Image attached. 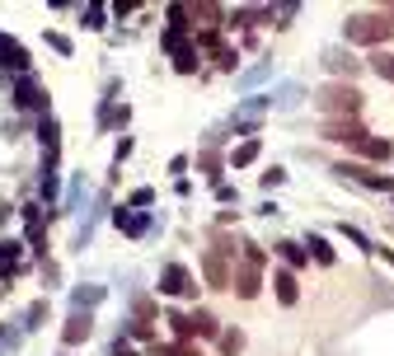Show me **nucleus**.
Returning a JSON list of instances; mask_svg holds the SVG:
<instances>
[{
  "instance_id": "1",
  "label": "nucleus",
  "mask_w": 394,
  "mask_h": 356,
  "mask_svg": "<svg viewBox=\"0 0 394 356\" xmlns=\"http://www.w3.org/2000/svg\"><path fill=\"white\" fill-rule=\"evenodd\" d=\"M315 108L324 112V122H352V117H361V89L348 80H328L315 94Z\"/></svg>"
},
{
  "instance_id": "2",
  "label": "nucleus",
  "mask_w": 394,
  "mask_h": 356,
  "mask_svg": "<svg viewBox=\"0 0 394 356\" xmlns=\"http://www.w3.org/2000/svg\"><path fill=\"white\" fill-rule=\"evenodd\" d=\"M390 19L385 14H352L348 23H343V38L357 47H375V52H385V43H390Z\"/></svg>"
},
{
  "instance_id": "3",
  "label": "nucleus",
  "mask_w": 394,
  "mask_h": 356,
  "mask_svg": "<svg viewBox=\"0 0 394 356\" xmlns=\"http://www.w3.org/2000/svg\"><path fill=\"white\" fill-rule=\"evenodd\" d=\"M160 47L174 56V70H179V75H192L197 61H202V52H197L192 33H183V28H165V33H160Z\"/></svg>"
},
{
  "instance_id": "4",
  "label": "nucleus",
  "mask_w": 394,
  "mask_h": 356,
  "mask_svg": "<svg viewBox=\"0 0 394 356\" xmlns=\"http://www.w3.org/2000/svg\"><path fill=\"white\" fill-rule=\"evenodd\" d=\"M160 295H197V281L183 263H165L160 267Z\"/></svg>"
},
{
  "instance_id": "5",
  "label": "nucleus",
  "mask_w": 394,
  "mask_h": 356,
  "mask_svg": "<svg viewBox=\"0 0 394 356\" xmlns=\"http://www.w3.org/2000/svg\"><path fill=\"white\" fill-rule=\"evenodd\" d=\"M14 103H19L24 112H43L47 117V89L38 85V75H19L14 80Z\"/></svg>"
},
{
  "instance_id": "6",
  "label": "nucleus",
  "mask_w": 394,
  "mask_h": 356,
  "mask_svg": "<svg viewBox=\"0 0 394 356\" xmlns=\"http://www.w3.org/2000/svg\"><path fill=\"white\" fill-rule=\"evenodd\" d=\"M333 174H338V178H357V183H366V188H375V192H394V178H390V174H371V169L357 164V159H343Z\"/></svg>"
},
{
  "instance_id": "7",
  "label": "nucleus",
  "mask_w": 394,
  "mask_h": 356,
  "mask_svg": "<svg viewBox=\"0 0 394 356\" xmlns=\"http://www.w3.org/2000/svg\"><path fill=\"white\" fill-rule=\"evenodd\" d=\"M319 132H324V141H333V145H348V150H357V145L366 141V136H371L366 127L357 122V117H352V122H324Z\"/></svg>"
},
{
  "instance_id": "8",
  "label": "nucleus",
  "mask_w": 394,
  "mask_h": 356,
  "mask_svg": "<svg viewBox=\"0 0 394 356\" xmlns=\"http://www.w3.org/2000/svg\"><path fill=\"white\" fill-rule=\"evenodd\" d=\"M202 277H207V286H216V290H230L235 272L225 267V253H221V248H207V253H202Z\"/></svg>"
},
{
  "instance_id": "9",
  "label": "nucleus",
  "mask_w": 394,
  "mask_h": 356,
  "mask_svg": "<svg viewBox=\"0 0 394 356\" xmlns=\"http://www.w3.org/2000/svg\"><path fill=\"white\" fill-rule=\"evenodd\" d=\"M90 333H94V319H90L85 310H76V314L66 319V328H61V342H66V347H80V342H90Z\"/></svg>"
},
{
  "instance_id": "10",
  "label": "nucleus",
  "mask_w": 394,
  "mask_h": 356,
  "mask_svg": "<svg viewBox=\"0 0 394 356\" xmlns=\"http://www.w3.org/2000/svg\"><path fill=\"white\" fill-rule=\"evenodd\" d=\"M230 290H235L239 300H259V290H263V277H259V267H239L235 272V281H230Z\"/></svg>"
},
{
  "instance_id": "11",
  "label": "nucleus",
  "mask_w": 394,
  "mask_h": 356,
  "mask_svg": "<svg viewBox=\"0 0 394 356\" xmlns=\"http://www.w3.org/2000/svg\"><path fill=\"white\" fill-rule=\"evenodd\" d=\"M0 70H19V75H28V52H24L14 38L0 33Z\"/></svg>"
},
{
  "instance_id": "12",
  "label": "nucleus",
  "mask_w": 394,
  "mask_h": 356,
  "mask_svg": "<svg viewBox=\"0 0 394 356\" xmlns=\"http://www.w3.org/2000/svg\"><path fill=\"white\" fill-rule=\"evenodd\" d=\"M113 225H118L123 234H132V239H141V234L150 230V216L132 211V206H118V211H113Z\"/></svg>"
},
{
  "instance_id": "13",
  "label": "nucleus",
  "mask_w": 394,
  "mask_h": 356,
  "mask_svg": "<svg viewBox=\"0 0 394 356\" xmlns=\"http://www.w3.org/2000/svg\"><path fill=\"white\" fill-rule=\"evenodd\" d=\"M272 290H277V305H296V300H301V286H296V272H291V267L272 272Z\"/></svg>"
},
{
  "instance_id": "14",
  "label": "nucleus",
  "mask_w": 394,
  "mask_h": 356,
  "mask_svg": "<svg viewBox=\"0 0 394 356\" xmlns=\"http://www.w3.org/2000/svg\"><path fill=\"white\" fill-rule=\"evenodd\" d=\"M24 225H28V244H33V253H47L43 248V206H38V201L24 206Z\"/></svg>"
},
{
  "instance_id": "15",
  "label": "nucleus",
  "mask_w": 394,
  "mask_h": 356,
  "mask_svg": "<svg viewBox=\"0 0 394 356\" xmlns=\"http://www.w3.org/2000/svg\"><path fill=\"white\" fill-rule=\"evenodd\" d=\"M188 323H192V337H221V319L212 310H192Z\"/></svg>"
},
{
  "instance_id": "16",
  "label": "nucleus",
  "mask_w": 394,
  "mask_h": 356,
  "mask_svg": "<svg viewBox=\"0 0 394 356\" xmlns=\"http://www.w3.org/2000/svg\"><path fill=\"white\" fill-rule=\"evenodd\" d=\"M324 66L328 70H333V75H357V70H361V61H352V56L348 52H343V47H333V52H324Z\"/></svg>"
},
{
  "instance_id": "17",
  "label": "nucleus",
  "mask_w": 394,
  "mask_h": 356,
  "mask_svg": "<svg viewBox=\"0 0 394 356\" xmlns=\"http://www.w3.org/2000/svg\"><path fill=\"white\" fill-rule=\"evenodd\" d=\"M305 253L315 258L319 267H333V263H338V253L328 248V239H324V234H310V239H305Z\"/></svg>"
},
{
  "instance_id": "18",
  "label": "nucleus",
  "mask_w": 394,
  "mask_h": 356,
  "mask_svg": "<svg viewBox=\"0 0 394 356\" xmlns=\"http://www.w3.org/2000/svg\"><path fill=\"white\" fill-rule=\"evenodd\" d=\"M272 248H277V258H281L286 267H305V263H310L305 244H296V239H281V244H272Z\"/></svg>"
},
{
  "instance_id": "19",
  "label": "nucleus",
  "mask_w": 394,
  "mask_h": 356,
  "mask_svg": "<svg viewBox=\"0 0 394 356\" xmlns=\"http://www.w3.org/2000/svg\"><path fill=\"white\" fill-rule=\"evenodd\" d=\"M118 337H127V342H155V328H150L146 319H127Z\"/></svg>"
},
{
  "instance_id": "20",
  "label": "nucleus",
  "mask_w": 394,
  "mask_h": 356,
  "mask_svg": "<svg viewBox=\"0 0 394 356\" xmlns=\"http://www.w3.org/2000/svg\"><path fill=\"white\" fill-rule=\"evenodd\" d=\"M357 155H366V159H390V155H394V145L385 141V136H366V141L357 145Z\"/></svg>"
},
{
  "instance_id": "21",
  "label": "nucleus",
  "mask_w": 394,
  "mask_h": 356,
  "mask_svg": "<svg viewBox=\"0 0 394 356\" xmlns=\"http://www.w3.org/2000/svg\"><path fill=\"white\" fill-rule=\"evenodd\" d=\"M99 300H103V286H76V290H71V305H76V310H85V314H90Z\"/></svg>"
},
{
  "instance_id": "22",
  "label": "nucleus",
  "mask_w": 394,
  "mask_h": 356,
  "mask_svg": "<svg viewBox=\"0 0 394 356\" xmlns=\"http://www.w3.org/2000/svg\"><path fill=\"white\" fill-rule=\"evenodd\" d=\"M268 99H272V108H281V112H286V108H296V103L305 99V89H301V85H281L277 94H268Z\"/></svg>"
},
{
  "instance_id": "23",
  "label": "nucleus",
  "mask_w": 394,
  "mask_h": 356,
  "mask_svg": "<svg viewBox=\"0 0 394 356\" xmlns=\"http://www.w3.org/2000/svg\"><path fill=\"white\" fill-rule=\"evenodd\" d=\"M207 52L216 56V66H221V70H235V61H239V52H235L230 43H225V38H216V43L207 47Z\"/></svg>"
},
{
  "instance_id": "24",
  "label": "nucleus",
  "mask_w": 394,
  "mask_h": 356,
  "mask_svg": "<svg viewBox=\"0 0 394 356\" xmlns=\"http://www.w3.org/2000/svg\"><path fill=\"white\" fill-rule=\"evenodd\" d=\"M259 136H254V141H244V145H235V150H230V164L235 169H244V164H254V159H259Z\"/></svg>"
},
{
  "instance_id": "25",
  "label": "nucleus",
  "mask_w": 394,
  "mask_h": 356,
  "mask_svg": "<svg viewBox=\"0 0 394 356\" xmlns=\"http://www.w3.org/2000/svg\"><path fill=\"white\" fill-rule=\"evenodd\" d=\"M366 66H371L380 80H390V85H394V52H371V56H366Z\"/></svg>"
},
{
  "instance_id": "26",
  "label": "nucleus",
  "mask_w": 394,
  "mask_h": 356,
  "mask_svg": "<svg viewBox=\"0 0 394 356\" xmlns=\"http://www.w3.org/2000/svg\"><path fill=\"white\" fill-rule=\"evenodd\" d=\"M216 347H221L225 356H239V352H244V333H239V328H221V337H216Z\"/></svg>"
},
{
  "instance_id": "27",
  "label": "nucleus",
  "mask_w": 394,
  "mask_h": 356,
  "mask_svg": "<svg viewBox=\"0 0 394 356\" xmlns=\"http://www.w3.org/2000/svg\"><path fill=\"white\" fill-rule=\"evenodd\" d=\"M56 192H61V178H56V169H43V183H38V197L52 206L56 201Z\"/></svg>"
},
{
  "instance_id": "28",
  "label": "nucleus",
  "mask_w": 394,
  "mask_h": 356,
  "mask_svg": "<svg viewBox=\"0 0 394 356\" xmlns=\"http://www.w3.org/2000/svg\"><path fill=\"white\" fill-rule=\"evenodd\" d=\"M165 323H169V333H174V342H188V337H192V323H188V314H179V310H174Z\"/></svg>"
},
{
  "instance_id": "29",
  "label": "nucleus",
  "mask_w": 394,
  "mask_h": 356,
  "mask_svg": "<svg viewBox=\"0 0 394 356\" xmlns=\"http://www.w3.org/2000/svg\"><path fill=\"white\" fill-rule=\"evenodd\" d=\"M150 356H197V352H192L188 342H160L155 337V342H150Z\"/></svg>"
},
{
  "instance_id": "30",
  "label": "nucleus",
  "mask_w": 394,
  "mask_h": 356,
  "mask_svg": "<svg viewBox=\"0 0 394 356\" xmlns=\"http://www.w3.org/2000/svg\"><path fill=\"white\" fill-rule=\"evenodd\" d=\"M19 239H0V272H5V267H10V272H14V263H19Z\"/></svg>"
},
{
  "instance_id": "31",
  "label": "nucleus",
  "mask_w": 394,
  "mask_h": 356,
  "mask_svg": "<svg viewBox=\"0 0 394 356\" xmlns=\"http://www.w3.org/2000/svg\"><path fill=\"white\" fill-rule=\"evenodd\" d=\"M268 75H277V66H272V61H263V66H254V70H249V75H239V85H263V80H268Z\"/></svg>"
},
{
  "instance_id": "32",
  "label": "nucleus",
  "mask_w": 394,
  "mask_h": 356,
  "mask_svg": "<svg viewBox=\"0 0 394 356\" xmlns=\"http://www.w3.org/2000/svg\"><path fill=\"white\" fill-rule=\"evenodd\" d=\"M43 319H47V300H33L24 314V328H43Z\"/></svg>"
},
{
  "instance_id": "33",
  "label": "nucleus",
  "mask_w": 394,
  "mask_h": 356,
  "mask_svg": "<svg viewBox=\"0 0 394 356\" xmlns=\"http://www.w3.org/2000/svg\"><path fill=\"white\" fill-rule=\"evenodd\" d=\"M197 169H207V178H212V183H221V159H216L212 150H202V155H197Z\"/></svg>"
},
{
  "instance_id": "34",
  "label": "nucleus",
  "mask_w": 394,
  "mask_h": 356,
  "mask_svg": "<svg viewBox=\"0 0 394 356\" xmlns=\"http://www.w3.org/2000/svg\"><path fill=\"white\" fill-rule=\"evenodd\" d=\"M343 234H348V239H352L357 248H366V253H375V244H371V239H366L361 230H357V225H348V221H343Z\"/></svg>"
},
{
  "instance_id": "35",
  "label": "nucleus",
  "mask_w": 394,
  "mask_h": 356,
  "mask_svg": "<svg viewBox=\"0 0 394 356\" xmlns=\"http://www.w3.org/2000/svg\"><path fill=\"white\" fill-rule=\"evenodd\" d=\"M132 310H136V319H146V323H150V314H155V305H150L146 295H132Z\"/></svg>"
},
{
  "instance_id": "36",
  "label": "nucleus",
  "mask_w": 394,
  "mask_h": 356,
  "mask_svg": "<svg viewBox=\"0 0 394 356\" xmlns=\"http://www.w3.org/2000/svg\"><path fill=\"white\" fill-rule=\"evenodd\" d=\"M150 201H155V192H150V188H136L132 197H127V206L136 211V206H150Z\"/></svg>"
},
{
  "instance_id": "37",
  "label": "nucleus",
  "mask_w": 394,
  "mask_h": 356,
  "mask_svg": "<svg viewBox=\"0 0 394 356\" xmlns=\"http://www.w3.org/2000/svg\"><path fill=\"white\" fill-rule=\"evenodd\" d=\"M80 19L90 23V28H103V5H90V10H80Z\"/></svg>"
},
{
  "instance_id": "38",
  "label": "nucleus",
  "mask_w": 394,
  "mask_h": 356,
  "mask_svg": "<svg viewBox=\"0 0 394 356\" xmlns=\"http://www.w3.org/2000/svg\"><path fill=\"white\" fill-rule=\"evenodd\" d=\"M259 183H263V188H277V183H286V169H277V164H272L268 174L259 178Z\"/></svg>"
},
{
  "instance_id": "39",
  "label": "nucleus",
  "mask_w": 394,
  "mask_h": 356,
  "mask_svg": "<svg viewBox=\"0 0 394 356\" xmlns=\"http://www.w3.org/2000/svg\"><path fill=\"white\" fill-rule=\"evenodd\" d=\"M244 263L249 267H263V248L259 244H244Z\"/></svg>"
},
{
  "instance_id": "40",
  "label": "nucleus",
  "mask_w": 394,
  "mask_h": 356,
  "mask_svg": "<svg viewBox=\"0 0 394 356\" xmlns=\"http://www.w3.org/2000/svg\"><path fill=\"white\" fill-rule=\"evenodd\" d=\"M108 356H136V347H132V342H127V337H118V342H113V347H108Z\"/></svg>"
},
{
  "instance_id": "41",
  "label": "nucleus",
  "mask_w": 394,
  "mask_h": 356,
  "mask_svg": "<svg viewBox=\"0 0 394 356\" xmlns=\"http://www.w3.org/2000/svg\"><path fill=\"white\" fill-rule=\"evenodd\" d=\"M216 197H221V201H239V188H230V183H216Z\"/></svg>"
},
{
  "instance_id": "42",
  "label": "nucleus",
  "mask_w": 394,
  "mask_h": 356,
  "mask_svg": "<svg viewBox=\"0 0 394 356\" xmlns=\"http://www.w3.org/2000/svg\"><path fill=\"white\" fill-rule=\"evenodd\" d=\"M47 43H52L56 52H71V38H66V33H47Z\"/></svg>"
},
{
  "instance_id": "43",
  "label": "nucleus",
  "mask_w": 394,
  "mask_h": 356,
  "mask_svg": "<svg viewBox=\"0 0 394 356\" xmlns=\"http://www.w3.org/2000/svg\"><path fill=\"white\" fill-rule=\"evenodd\" d=\"M380 14H385V19H390V28H394V5H385V10H380Z\"/></svg>"
},
{
  "instance_id": "44",
  "label": "nucleus",
  "mask_w": 394,
  "mask_h": 356,
  "mask_svg": "<svg viewBox=\"0 0 394 356\" xmlns=\"http://www.w3.org/2000/svg\"><path fill=\"white\" fill-rule=\"evenodd\" d=\"M5 216H10V206H0V225H5Z\"/></svg>"
}]
</instances>
